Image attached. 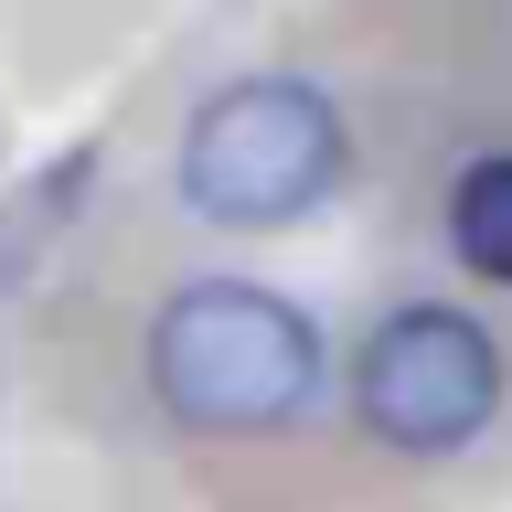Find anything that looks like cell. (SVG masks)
Segmentation results:
<instances>
[{"mask_svg":"<svg viewBox=\"0 0 512 512\" xmlns=\"http://www.w3.org/2000/svg\"><path fill=\"white\" fill-rule=\"evenodd\" d=\"M342 171H352L342 107L299 75L214 86L182 128V203L203 224H299L310 203H331Z\"/></svg>","mask_w":512,"mask_h":512,"instance_id":"2","label":"cell"},{"mask_svg":"<svg viewBox=\"0 0 512 512\" xmlns=\"http://www.w3.org/2000/svg\"><path fill=\"white\" fill-rule=\"evenodd\" d=\"M352 406L374 427L384 448H406V459H448V448H470L502 406V352L480 331L470 310H438V299H416V310H384L363 363H352Z\"/></svg>","mask_w":512,"mask_h":512,"instance_id":"3","label":"cell"},{"mask_svg":"<svg viewBox=\"0 0 512 512\" xmlns=\"http://www.w3.org/2000/svg\"><path fill=\"white\" fill-rule=\"evenodd\" d=\"M320 384V331L299 299L246 278H203L171 288L150 320V395L203 438H256V427H288Z\"/></svg>","mask_w":512,"mask_h":512,"instance_id":"1","label":"cell"},{"mask_svg":"<svg viewBox=\"0 0 512 512\" xmlns=\"http://www.w3.org/2000/svg\"><path fill=\"white\" fill-rule=\"evenodd\" d=\"M448 246H459V267L512 288V150L459 171V192H448Z\"/></svg>","mask_w":512,"mask_h":512,"instance_id":"4","label":"cell"}]
</instances>
